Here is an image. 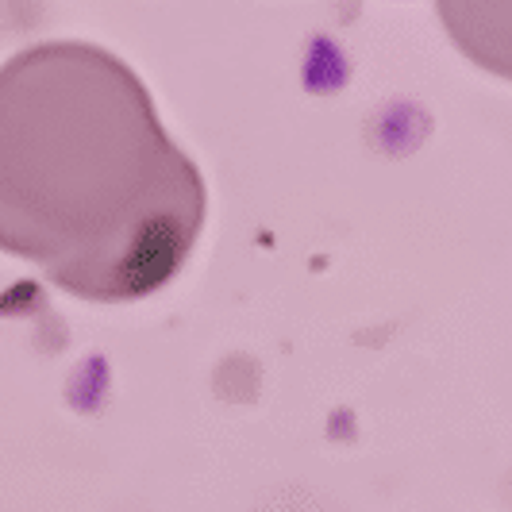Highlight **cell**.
<instances>
[{
  "mask_svg": "<svg viewBox=\"0 0 512 512\" xmlns=\"http://www.w3.org/2000/svg\"><path fill=\"white\" fill-rule=\"evenodd\" d=\"M205 208L201 170L116 54L39 43L0 66V251L124 305L185 266Z\"/></svg>",
  "mask_w": 512,
  "mask_h": 512,
  "instance_id": "cell-1",
  "label": "cell"
},
{
  "mask_svg": "<svg viewBox=\"0 0 512 512\" xmlns=\"http://www.w3.org/2000/svg\"><path fill=\"white\" fill-rule=\"evenodd\" d=\"M439 12L443 16H470V12H478V0H439Z\"/></svg>",
  "mask_w": 512,
  "mask_h": 512,
  "instance_id": "cell-2",
  "label": "cell"
}]
</instances>
